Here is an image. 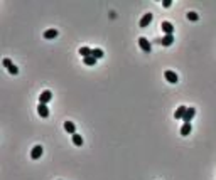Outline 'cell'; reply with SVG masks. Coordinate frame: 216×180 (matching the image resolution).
I'll return each mask as SVG.
<instances>
[{
    "mask_svg": "<svg viewBox=\"0 0 216 180\" xmlns=\"http://www.w3.org/2000/svg\"><path fill=\"white\" fill-rule=\"evenodd\" d=\"M154 42H155V44H161V46H164V47H169V46H172V42H174V34L164 35V37H159V39H155Z\"/></svg>",
    "mask_w": 216,
    "mask_h": 180,
    "instance_id": "obj_1",
    "label": "cell"
},
{
    "mask_svg": "<svg viewBox=\"0 0 216 180\" xmlns=\"http://www.w3.org/2000/svg\"><path fill=\"white\" fill-rule=\"evenodd\" d=\"M139 46H140V49L144 52H147V54H150V51H152V44L145 37H139Z\"/></svg>",
    "mask_w": 216,
    "mask_h": 180,
    "instance_id": "obj_2",
    "label": "cell"
},
{
    "mask_svg": "<svg viewBox=\"0 0 216 180\" xmlns=\"http://www.w3.org/2000/svg\"><path fill=\"white\" fill-rule=\"evenodd\" d=\"M51 99H52V93L49 89H46L39 94V104H47Z\"/></svg>",
    "mask_w": 216,
    "mask_h": 180,
    "instance_id": "obj_3",
    "label": "cell"
},
{
    "mask_svg": "<svg viewBox=\"0 0 216 180\" xmlns=\"http://www.w3.org/2000/svg\"><path fill=\"white\" fill-rule=\"evenodd\" d=\"M164 76H165V79H167L171 84H177V82H179V76L174 73V71H171V69H169V71H165Z\"/></svg>",
    "mask_w": 216,
    "mask_h": 180,
    "instance_id": "obj_4",
    "label": "cell"
},
{
    "mask_svg": "<svg viewBox=\"0 0 216 180\" xmlns=\"http://www.w3.org/2000/svg\"><path fill=\"white\" fill-rule=\"evenodd\" d=\"M44 153V148L41 145H36L34 148H32V152H30V158L32 160H37V158H41V155Z\"/></svg>",
    "mask_w": 216,
    "mask_h": 180,
    "instance_id": "obj_5",
    "label": "cell"
},
{
    "mask_svg": "<svg viewBox=\"0 0 216 180\" xmlns=\"http://www.w3.org/2000/svg\"><path fill=\"white\" fill-rule=\"evenodd\" d=\"M161 27H162V30L165 32V35H171V34H174V26L171 24L169 20H164L161 24Z\"/></svg>",
    "mask_w": 216,
    "mask_h": 180,
    "instance_id": "obj_6",
    "label": "cell"
},
{
    "mask_svg": "<svg viewBox=\"0 0 216 180\" xmlns=\"http://www.w3.org/2000/svg\"><path fill=\"white\" fill-rule=\"evenodd\" d=\"M194 115H196V108H187V111H186V115H184V118H182V121L184 123H191V120L194 118Z\"/></svg>",
    "mask_w": 216,
    "mask_h": 180,
    "instance_id": "obj_7",
    "label": "cell"
},
{
    "mask_svg": "<svg viewBox=\"0 0 216 180\" xmlns=\"http://www.w3.org/2000/svg\"><path fill=\"white\" fill-rule=\"evenodd\" d=\"M152 19H154V15H152V14H145L144 17L140 19V27H142V29H145V27H147L149 24L152 22Z\"/></svg>",
    "mask_w": 216,
    "mask_h": 180,
    "instance_id": "obj_8",
    "label": "cell"
},
{
    "mask_svg": "<svg viewBox=\"0 0 216 180\" xmlns=\"http://www.w3.org/2000/svg\"><path fill=\"white\" fill-rule=\"evenodd\" d=\"M37 113H39L41 118H47V116H49V108H47V104H39Z\"/></svg>",
    "mask_w": 216,
    "mask_h": 180,
    "instance_id": "obj_9",
    "label": "cell"
},
{
    "mask_svg": "<svg viewBox=\"0 0 216 180\" xmlns=\"http://www.w3.org/2000/svg\"><path fill=\"white\" fill-rule=\"evenodd\" d=\"M186 111H187V106H179L177 110H176V113H174V118H176V120H182L184 115H186Z\"/></svg>",
    "mask_w": 216,
    "mask_h": 180,
    "instance_id": "obj_10",
    "label": "cell"
},
{
    "mask_svg": "<svg viewBox=\"0 0 216 180\" xmlns=\"http://www.w3.org/2000/svg\"><path fill=\"white\" fill-rule=\"evenodd\" d=\"M58 30L56 29H47V30H44V39H47V40H51V39H56L58 37Z\"/></svg>",
    "mask_w": 216,
    "mask_h": 180,
    "instance_id": "obj_11",
    "label": "cell"
},
{
    "mask_svg": "<svg viewBox=\"0 0 216 180\" xmlns=\"http://www.w3.org/2000/svg\"><path fill=\"white\" fill-rule=\"evenodd\" d=\"M64 130L68 133H71V135H74L76 133V126H74V123L73 121H64Z\"/></svg>",
    "mask_w": 216,
    "mask_h": 180,
    "instance_id": "obj_12",
    "label": "cell"
},
{
    "mask_svg": "<svg viewBox=\"0 0 216 180\" xmlns=\"http://www.w3.org/2000/svg\"><path fill=\"white\" fill-rule=\"evenodd\" d=\"M191 131H193V126H191V123H184V124H182V128H181V135H182V136H187Z\"/></svg>",
    "mask_w": 216,
    "mask_h": 180,
    "instance_id": "obj_13",
    "label": "cell"
},
{
    "mask_svg": "<svg viewBox=\"0 0 216 180\" xmlns=\"http://www.w3.org/2000/svg\"><path fill=\"white\" fill-rule=\"evenodd\" d=\"M73 136V143H74V145L76 146H83V136H81V135H78V133H74V135H71Z\"/></svg>",
    "mask_w": 216,
    "mask_h": 180,
    "instance_id": "obj_14",
    "label": "cell"
},
{
    "mask_svg": "<svg viewBox=\"0 0 216 180\" xmlns=\"http://www.w3.org/2000/svg\"><path fill=\"white\" fill-rule=\"evenodd\" d=\"M80 54L83 56V59H85V57H89L91 54H93V49H89V47H80Z\"/></svg>",
    "mask_w": 216,
    "mask_h": 180,
    "instance_id": "obj_15",
    "label": "cell"
},
{
    "mask_svg": "<svg viewBox=\"0 0 216 180\" xmlns=\"http://www.w3.org/2000/svg\"><path fill=\"white\" fill-rule=\"evenodd\" d=\"M96 57H93V56H89V57H85V59H83V62H85L86 66H95L96 64Z\"/></svg>",
    "mask_w": 216,
    "mask_h": 180,
    "instance_id": "obj_16",
    "label": "cell"
},
{
    "mask_svg": "<svg viewBox=\"0 0 216 180\" xmlns=\"http://www.w3.org/2000/svg\"><path fill=\"white\" fill-rule=\"evenodd\" d=\"M91 56H93V57H96V59H102V57L103 56H105V52H103L102 51V49H93V54H91Z\"/></svg>",
    "mask_w": 216,
    "mask_h": 180,
    "instance_id": "obj_17",
    "label": "cell"
},
{
    "mask_svg": "<svg viewBox=\"0 0 216 180\" xmlns=\"http://www.w3.org/2000/svg\"><path fill=\"white\" fill-rule=\"evenodd\" d=\"M198 19H199V15H198L196 12H189V14H187V20H191V22H196Z\"/></svg>",
    "mask_w": 216,
    "mask_h": 180,
    "instance_id": "obj_18",
    "label": "cell"
},
{
    "mask_svg": "<svg viewBox=\"0 0 216 180\" xmlns=\"http://www.w3.org/2000/svg\"><path fill=\"white\" fill-rule=\"evenodd\" d=\"M9 73L15 76V74H19V68H17V66H15V64H12V66H10V68H9Z\"/></svg>",
    "mask_w": 216,
    "mask_h": 180,
    "instance_id": "obj_19",
    "label": "cell"
},
{
    "mask_svg": "<svg viewBox=\"0 0 216 180\" xmlns=\"http://www.w3.org/2000/svg\"><path fill=\"white\" fill-rule=\"evenodd\" d=\"M2 64H4V66H5V68L9 69V68H10V66H12V61H10V59H9V57H5V59H4V61H2Z\"/></svg>",
    "mask_w": 216,
    "mask_h": 180,
    "instance_id": "obj_20",
    "label": "cell"
},
{
    "mask_svg": "<svg viewBox=\"0 0 216 180\" xmlns=\"http://www.w3.org/2000/svg\"><path fill=\"white\" fill-rule=\"evenodd\" d=\"M171 4H172L171 0H164V4H162V5H164V7H171Z\"/></svg>",
    "mask_w": 216,
    "mask_h": 180,
    "instance_id": "obj_21",
    "label": "cell"
}]
</instances>
